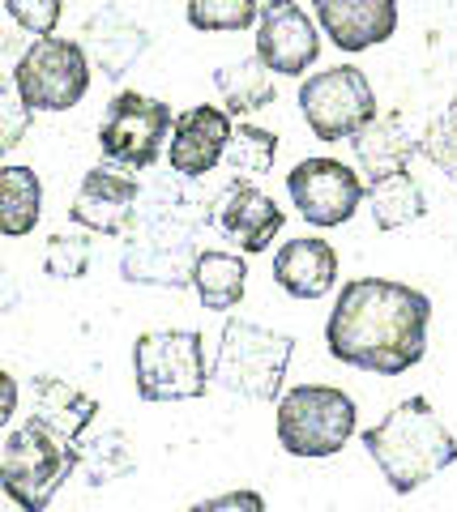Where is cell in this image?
Masks as SVG:
<instances>
[{"mask_svg": "<svg viewBox=\"0 0 457 512\" xmlns=\"http://www.w3.org/2000/svg\"><path fill=\"white\" fill-rule=\"evenodd\" d=\"M171 107L163 99H150V94L137 90H120L103 111L99 124V150L112 167L120 171H150L159 163V154L171 137Z\"/></svg>", "mask_w": 457, "mask_h": 512, "instance_id": "obj_9", "label": "cell"}, {"mask_svg": "<svg viewBox=\"0 0 457 512\" xmlns=\"http://www.w3.org/2000/svg\"><path fill=\"white\" fill-rule=\"evenodd\" d=\"M43 180L30 167H0V235L22 239L39 227Z\"/></svg>", "mask_w": 457, "mask_h": 512, "instance_id": "obj_22", "label": "cell"}, {"mask_svg": "<svg viewBox=\"0 0 457 512\" xmlns=\"http://www.w3.org/2000/svg\"><path fill=\"white\" fill-rule=\"evenodd\" d=\"M364 448L385 474L389 491L411 495L457 461V436L432 410L428 397H406L376 427L364 431Z\"/></svg>", "mask_w": 457, "mask_h": 512, "instance_id": "obj_2", "label": "cell"}, {"mask_svg": "<svg viewBox=\"0 0 457 512\" xmlns=\"http://www.w3.org/2000/svg\"><path fill=\"white\" fill-rule=\"evenodd\" d=\"M291 355H295L291 333H278L270 325H257V320L231 316L223 325V338H218V350H214L210 380L235 397H248V402H278Z\"/></svg>", "mask_w": 457, "mask_h": 512, "instance_id": "obj_4", "label": "cell"}, {"mask_svg": "<svg viewBox=\"0 0 457 512\" xmlns=\"http://www.w3.org/2000/svg\"><path fill=\"white\" fill-rule=\"evenodd\" d=\"M364 205L372 210V222L381 231H402L428 214V197H423V188L411 171H393L364 184Z\"/></svg>", "mask_w": 457, "mask_h": 512, "instance_id": "obj_20", "label": "cell"}, {"mask_svg": "<svg viewBox=\"0 0 457 512\" xmlns=\"http://www.w3.org/2000/svg\"><path fill=\"white\" fill-rule=\"evenodd\" d=\"M299 111H304L308 128L321 141H351L359 128H368L376 120V94L364 69L338 64V69H321L304 77Z\"/></svg>", "mask_w": 457, "mask_h": 512, "instance_id": "obj_10", "label": "cell"}, {"mask_svg": "<svg viewBox=\"0 0 457 512\" xmlns=\"http://www.w3.org/2000/svg\"><path fill=\"white\" fill-rule=\"evenodd\" d=\"M133 380L141 402H193L210 389L206 338L197 329H150L133 342Z\"/></svg>", "mask_w": 457, "mask_h": 512, "instance_id": "obj_6", "label": "cell"}, {"mask_svg": "<svg viewBox=\"0 0 457 512\" xmlns=\"http://www.w3.org/2000/svg\"><path fill=\"white\" fill-rule=\"evenodd\" d=\"M86 90H90L86 47L60 35L30 43L18 60V73H13V94L22 99L30 116L35 111H69L86 99Z\"/></svg>", "mask_w": 457, "mask_h": 512, "instance_id": "obj_8", "label": "cell"}, {"mask_svg": "<svg viewBox=\"0 0 457 512\" xmlns=\"http://www.w3.org/2000/svg\"><path fill=\"white\" fill-rule=\"evenodd\" d=\"M82 466V440L65 436L39 414H26L0 444V491L26 512H47L56 491Z\"/></svg>", "mask_w": 457, "mask_h": 512, "instance_id": "obj_3", "label": "cell"}, {"mask_svg": "<svg viewBox=\"0 0 457 512\" xmlns=\"http://www.w3.org/2000/svg\"><path fill=\"white\" fill-rule=\"evenodd\" d=\"M18 397H22L18 380H13L9 372H0V431H5V427H9V419L18 414Z\"/></svg>", "mask_w": 457, "mask_h": 512, "instance_id": "obj_33", "label": "cell"}, {"mask_svg": "<svg viewBox=\"0 0 457 512\" xmlns=\"http://www.w3.org/2000/svg\"><path fill=\"white\" fill-rule=\"evenodd\" d=\"M82 47H86L90 69H99L103 77L120 82V77L141 60V52L150 47V35H146V26H137L124 9L107 5V9H99V13H90L86 18Z\"/></svg>", "mask_w": 457, "mask_h": 512, "instance_id": "obj_16", "label": "cell"}, {"mask_svg": "<svg viewBox=\"0 0 457 512\" xmlns=\"http://www.w3.org/2000/svg\"><path fill=\"white\" fill-rule=\"evenodd\" d=\"M22 35H13V30L0 26V90L13 86V73H18V60H22Z\"/></svg>", "mask_w": 457, "mask_h": 512, "instance_id": "obj_32", "label": "cell"}, {"mask_svg": "<svg viewBox=\"0 0 457 512\" xmlns=\"http://www.w3.org/2000/svg\"><path fill=\"white\" fill-rule=\"evenodd\" d=\"M432 299L393 278H351L325 320L329 355L372 376H402L428 355Z\"/></svg>", "mask_w": 457, "mask_h": 512, "instance_id": "obj_1", "label": "cell"}, {"mask_svg": "<svg viewBox=\"0 0 457 512\" xmlns=\"http://www.w3.org/2000/svg\"><path fill=\"white\" fill-rule=\"evenodd\" d=\"M321 56V35L299 0H265L257 13V60L278 77H304Z\"/></svg>", "mask_w": 457, "mask_h": 512, "instance_id": "obj_12", "label": "cell"}, {"mask_svg": "<svg viewBox=\"0 0 457 512\" xmlns=\"http://www.w3.org/2000/svg\"><path fill=\"white\" fill-rule=\"evenodd\" d=\"M261 0H188V26L206 35H240L257 26Z\"/></svg>", "mask_w": 457, "mask_h": 512, "instance_id": "obj_25", "label": "cell"}, {"mask_svg": "<svg viewBox=\"0 0 457 512\" xmlns=\"http://www.w3.org/2000/svg\"><path fill=\"white\" fill-rule=\"evenodd\" d=\"M5 13L13 18V26L26 30V35L47 39V35H56L65 5H60V0H5Z\"/></svg>", "mask_w": 457, "mask_h": 512, "instance_id": "obj_29", "label": "cell"}, {"mask_svg": "<svg viewBox=\"0 0 457 512\" xmlns=\"http://www.w3.org/2000/svg\"><path fill=\"white\" fill-rule=\"evenodd\" d=\"M312 5L338 52H368L398 30V0H312Z\"/></svg>", "mask_w": 457, "mask_h": 512, "instance_id": "obj_15", "label": "cell"}, {"mask_svg": "<svg viewBox=\"0 0 457 512\" xmlns=\"http://www.w3.org/2000/svg\"><path fill=\"white\" fill-rule=\"evenodd\" d=\"M359 406L338 384H295L278 397V444L291 457H334L355 436Z\"/></svg>", "mask_w": 457, "mask_h": 512, "instance_id": "obj_7", "label": "cell"}, {"mask_svg": "<svg viewBox=\"0 0 457 512\" xmlns=\"http://www.w3.org/2000/svg\"><path fill=\"white\" fill-rule=\"evenodd\" d=\"M274 282L287 291L291 299H321L334 291L338 282V252L329 239L304 235V239H287L274 252Z\"/></svg>", "mask_w": 457, "mask_h": 512, "instance_id": "obj_18", "label": "cell"}, {"mask_svg": "<svg viewBox=\"0 0 457 512\" xmlns=\"http://www.w3.org/2000/svg\"><path fill=\"white\" fill-rule=\"evenodd\" d=\"M214 90L227 116H252L274 103V73L261 60H235L214 73Z\"/></svg>", "mask_w": 457, "mask_h": 512, "instance_id": "obj_23", "label": "cell"}, {"mask_svg": "<svg viewBox=\"0 0 457 512\" xmlns=\"http://www.w3.org/2000/svg\"><path fill=\"white\" fill-rule=\"evenodd\" d=\"M188 512H265V495L240 487V491L214 495V500H201V504H193Z\"/></svg>", "mask_w": 457, "mask_h": 512, "instance_id": "obj_31", "label": "cell"}, {"mask_svg": "<svg viewBox=\"0 0 457 512\" xmlns=\"http://www.w3.org/2000/svg\"><path fill=\"white\" fill-rule=\"evenodd\" d=\"M188 201H171L133 222L129 244L120 256V278L133 286H188L197 265L193 222L184 214Z\"/></svg>", "mask_w": 457, "mask_h": 512, "instance_id": "obj_5", "label": "cell"}, {"mask_svg": "<svg viewBox=\"0 0 457 512\" xmlns=\"http://www.w3.org/2000/svg\"><path fill=\"white\" fill-rule=\"evenodd\" d=\"M351 154L359 167V180H381V175L406 171V163L419 154V137H411L402 111H389V116H376L368 128H359L351 137Z\"/></svg>", "mask_w": 457, "mask_h": 512, "instance_id": "obj_19", "label": "cell"}, {"mask_svg": "<svg viewBox=\"0 0 457 512\" xmlns=\"http://www.w3.org/2000/svg\"><path fill=\"white\" fill-rule=\"evenodd\" d=\"M231 141V116L214 103H197L176 116L167 137V163L180 180H206L223 163Z\"/></svg>", "mask_w": 457, "mask_h": 512, "instance_id": "obj_14", "label": "cell"}, {"mask_svg": "<svg viewBox=\"0 0 457 512\" xmlns=\"http://www.w3.org/2000/svg\"><path fill=\"white\" fill-rule=\"evenodd\" d=\"M77 470H86L90 478L86 483L94 487H103V483H112V478H120L124 470H133V457H129V440L124 436H99V440H90L82 444V466Z\"/></svg>", "mask_w": 457, "mask_h": 512, "instance_id": "obj_26", "label": "cell"}, {"mask_svg": "<svg viewBox=\"0 0 457 512\" xmlns=\"http://www.w3.org/2000/svg\"><path fill=\"white\" fill-rule=\"evenodd\" d=\"M141 184L129 171L116 167H90L77 184V197L69 205V218L90 235H124L137 222Z\"/></svg>", "mask_w": 457, "mask_h": 512, "instance_id": "obj_13", "label": "cell"}, {"mask_svg": "<svg viewBox=\"0 0 457 512\" xmlns=\"http://www.w3.org/2000/svg\"><path fill=\"white\" fill-rule=\"evenodd\" d=\"M287 192L299 218L317 231L342 227L364 205V180L342 158H304L295 171H287Z\"/></svg>", "mask_w": 457, "mask_h": 512, "instance_id": "obj_11", "label": "cell"}, {"mask_svg": "<svg viewBox=\"0 0 457 512\" xmlns=\"http://www.w3.org/2000/svg\"><path fill=\"white\" fill-rule=\"evenodd\" d=\"M0 512H26V508H22V504H13V500H9V495H5V491H0Z\"/></svg>", "mask_w": 457, "mask_h": 512, "instance_id": "obj_34", "label": "cell"}, {"mask_svg": "<svg viewBox=\"0 0 457 512\" xmlns=\"http://www.w3.org/2000/svg\"><path fill=\"white\" fill-rule=\"evenodd\" d=\"M90 256H94V248L86 235H52L43 248V269L60 282H77V278H86Z\"/></svg>", "mask_w": 457, "mask_h": 512, "instance_id": "obj_28", "label": "cell"}, {"mask_svg": "<svg viewBox=\"0 0 457 512\" xmlns=\"http://www.w3.org/2000/svg\"><path fill=\"white\" fill-rule=\"evenodd\" d=\"M274 158H278V137L270 133V128H257V124L231 128V141H227L223 163L231 167L235 180H248V175L274 171Z\"/></svg>", "mask_w": 457, "mask_h": 512, "instance_id": "obj_24", "label": "cell"}, {"mask_svg": "<svg viewBox=\"0 0 457 512\" xmlns=\"http://www.w3.org/2000/svg\"><path fill=\"white\" fill-rule=\"evenodd\" d=\"M282 210L270 192H261L248 180H231L218 197V227H223L244 252H265L282 235Z\"/></svg>", "mask_w": 457, "mask_h": 512, "instance_id": "obj_17", "label": "cell"}, {"mask_svg": "<svg viewBox=\"0 0 457 512\" xmlns=\"http://www.w3.org/2000/svg\"><path fill=\"white\" fill-rule=\"evenodd\" d=\"M26 128H30V111L22 107V99L18 94H9V90H0V154L22 146Z\"/></svg>", "mask_w": 457, "mask_h": 512, "instance_id": "obj_30", "label": "cell"}, {"mask_svg": "<svg viewBox=\"0 0 457 512\" xmlns=\"http://www.w3.org/2000/svg\"><path fill=\"white\" fill-rule=\"evenodd\" d=\"M193 286H197L201 308H210V312H231V308H240L244 291H248V265H244V256L218 252V248L197 252Z\"/></svg>", "mask_w": 457, "mask_h": 512, "instance_id": "obj_21", "label": "cell"}, {"mask_svg": "<svg viewBox=\"0 0 457 512\" xmlns=\"http://www.w3.org/2000/svg\"><path fill=\"white\" fill-rule=\"evenodd\" d=\"M419 154L428 158L440 175H449V180L457 184V103H449L428 128H423Z\"/></svg>", "mask_w": 457, "mask_h": 512, "instance_id": "obj_27", "label": "cell"}]
</instances>
